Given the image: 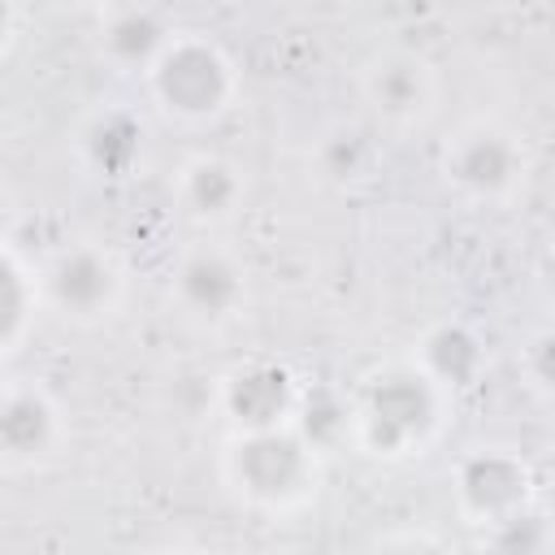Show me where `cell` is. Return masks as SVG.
I'll return each instance as SVG.
<instances>
[{
  "label": "cell",
  "instance_id": "cell-2",
  "mask_svg": "<svg viewBox=\"0 0 555 555\" xmlns=\"http://www.w3.org/2000/svg\"><path fill=\"white\" fill-rule=\"evenodd\" d=\"M221 481L247 512L286 520L317 503L325 486V455L295 425L269 434H230L221 447Z\"/></svg>",
  "mask_w": 555,
  "mask_h": 555
},
{
  "label": "cell",
  "instance_id": "cell-5",
  "mask_svg": "<svg viewBox=\"0 0 555 555\" xmlns=\"http://www.w3.org/2000/svg\"><path fill=\"white\" fill-rule=\"evenodd\" d=\"M35 295L39 312L78 330H100L126 304V264L95 238H69L35 269Z\"/></svg>",
  "mask_w": 555,
  "mask_h": 555
},
{
  "label": "cell",
  "instance_id": "cell-13",
  "mask_svg": "<svg viewBox=\"0 0 555 555\" xmlns=\"http://www.w3.org/2000/svg\"><path fill=\"white\" fill-rule=\"evenodd\" d=\"M408 360H412L438 390H447L451 399L464 395V390H473V386L486 377V364H490L486 338H481L468 321H460V317L429 321V325L416 334Z\"/></svg>",
  "mask_w": 555,
  "mask_h": 555
},
{
  "label": "cell",
  "instance_id": "cell-18",
  "mask_svg": "<svg viewBox=\"0 0 555 555\" xmlns=\"http://www.w3.org/2000/svg\"><path fill=\"white\" fill-rule=\"evenodd\" d=\"M377 555H460V551L434 533H395L377 546Z\"/></svg>",
  "mask_w": 555,
  "mask_h": 555
},
{
  "label": "cell",
  "instance_id": "cell-11",
  "mask_svg": "<svg viewBox=\"0 0 555 555\" xmlns=\"http://www.w3.org/2000/svg\"><path fill=\"white\" fill-rule=\"evenodd\" d=\"M173 35L178 22L160 4H104L95 9V26H91L95 56L113 74H130V78H143L156 65V56L173 43Z\"/></svg>",
  "mask_w": 555,
  "mask_h": 555
},
{
  "label": "cell",
  "instance_id": "cell-14",
  "mask_svg": "<svg viewBox=\"0 0 555 555\" xmlns=\"http://www.w3.org/2000/svg\"><path fill=\"white\" fill-rule=\"evenodd\" d=\"M143 117L126 104H108L95 108L82 126H78V160L87 165V173L104 178V182H121L143 165Z\"/></svg>",
  "mask_w": 555,
  "mask_h": 555
},
{
  "label": "cell",
  "instance_id": "cell-3",
  "mask_svg": "<svg viewBox=\"0 0 555 555\" xmlns=\"http://www.w3.org/2000/svg\"><path fill=\"white\" fill-rule=\"evenodd\" d=\"M143 91L160 117L178 126H217L243 91V74L234 56L204 30H178L173 43L143 74Z\"/></svg>",
  "mask_w": 555,
  "mask_h": 555
},
{
  "label": "cell",
  "instance_id": "cell-20",
  "mask_svg": "<svg viewBox=\"0 0 555 555\" xmlns=\"http://www.w3.org/2000/svg\"><path fill=\"white\" fill-rule=\"evenodd\" d=\"M13 225H17V199H13L9 182H0V243H9Z\"/></svg>",
  "mask_w": 555,
  "mask_h": 555
},
{
  "label": "cell",
  "instance_id": "cell-10",
  "mask_svg": "<svg viewBox=\"0 0 555 555\" xmlns=\"http://www.w3.org/2000/svg\"><path fill=\"white\" fill-rule=\"evenodd\" d=\"M304 377L273 356H247L234 360L217 377V412L230 434H269L291 429L295 412L304 403Z\"/></svg>",
  "mask_w": 555,
  "mask_h": 555
},
{
  "label": "cell",
  "instance_id": "cell-15",
  "mask_svg": "<svg viewBox=\"0 0 555 555\" xmlns=\"http://www.w3.org/2000/svg\"><path fill=\"white\" fill-rule=\"evenodd\" d=\"M35 317H39L35 273L13 256L9 243H0V360H9L26 343Z\"/></svg>",
  "mask_w": 555,
  "mask_h": 555
},
{
  "label": "cell",
  "instance_id": "cell-21",
  "mask_svg": "<svg viewBox=\"0 0 555 555\" xmlns=\"http://www.w3.org/2000/svg\"><path fill=\"white\" fill-rule=\"evenodd\" d=\"M165 555H208V551H165Z\"/></svg>",
  "mask_w": 555,
  "mask_h": 555
},
{
  "label": "cell",
  "instance_id": "cell-16",
  "mask_svg": "<svg viewBox=\"0 0 555 555\" xmlns=\"http://www.w3.org/2000/svg\"><path fill=\"white\" fill-rule=\"evenodd\" d=\"M295 429L325 455L334 442H351V403L334 390H304Z\"/></svg>",
  "mask_w": 555,
  "mask_h": 555
},
{
  "label": "cell",
  "instance_id": "cell-7",
  "mask_svg": "<svg viewBox=\"0 0 555 555\" xmlns=\"http://www.w3.org/2000/svg\"><path fill=\"white\" fill-rule=\"evenodd\" d=\"M165 291H169V308L178 312V321L204 334H221L247 312L251 273L234 247L204 238L173 256Z\"/></svg>",
  "mask_w": 555,
  "mask_h": 555
},
{
  "label": "cell",
  "instance_id": "cell-6",
  "mask_svg": "<svg viewBox=\"0 0 555 555\" xmlns=\"http://www.w3.org/2000/svg\"><path fill=\"white\" fill-rule=\"evenodd\" d=\"M451 507L468 529H503L538 507V468L512 442H477L451 464Z\"/></svg>",
  "mask_w": 555,
  "mask_h": 555
},
{
  "label": "cell",
  "instance_id": "cell-17",
  "mask_svg": "<svg viewBox=\"0 0 555 555\" xmlns=\"http://www.w3.org/2000/svg\"><path fill=\"white\" fill-rule=\"evenodd\" d=\"M520 382L538 403H546L555 390V334L546 325H538L520 343Z\"/></svg>",
  "mask_w": 555,
  "mask_h": 555
},
{
  "label": "cell",
  "instance_id": "cell-1",
  "mask_svg": "<svg viewBox=\"0 0 555 555\" xmlns=\"http://www.w3.org/2000/svg\"><path fill=\"white\" fill-rule=\"evenodd\" d=\"M351 403V447L382 464H408L442 442L455 399L438 390L408 356L369 369Z\"/></svg>",
  "mask_w": 555,
  "mask_h": 555
},
{
  "label": "cell",
  "instance_id": "cell-4",
  "mask_svg": "<svg viewBox=\"0 0 555 555\" xmlns=\"http://www.w3.org/2000/svg\"><path fill=\"white\" fill-rule=\"evenodd\" d=\"M533 156L525 147V134L494 117L460 121L438 143V178L442 186L473 204V208H503L512 204L529 182Z\"/></svg>",
  "mask_w": 555,
  "mask_h": 555
},
{
  "label": "cell",
  "instance_id": "cell-19",
  "mask_svg": "<svg viewBox=\"0 0 555 555\" xmlns=\"http://www.w3.org/2000/svg\"><path fill=\"white\" fill-rule=\"evenodd\" d=\"M13 43H17V9L0 0V61L13 52Z\"/></svg>",
  "mask_w": 555,
  "mask_h": 555
},
{
  "label": "cell",
  "instance_id": "cell-8",
  "mask_svg": "<svg viewBox=\"0 0 555 555\" xmlns=\"http://www.w3.org/2000/svg\"><path fill=\"white\" fill-rule=\"evenodd\" d=\"M356 91L382 130L412 134L434 121L442 100V74L429 52L412 43H382L364 56L356 74Z\"/></svg>",
  "mask_w": 555,
  "mask_h": 555
},
{
  "label": "cell",
  "instance_id": "cell-12",
  "mask_svg": "<svg viewBox=\"0 0 555 555\" xmlns=\"http://www.w3.org/2000/svg\"><path fill=\"white\" fill-rule=\"evenodd\" d=\"M173 208L195 230L230 225L247 204V169L225 152H191L173 169Z\"/></svg>",
  "mask_w": 555,
  "mask_h": 555
},
{
  "label": "cell",
  "instance_id": "cell-9",
  "mask_svg": "<svg viewBox=\"0 0 555 555\" xmlns=\"http://www.w3.org/2000/svg\"><path fill=\"white\" fill-rule=\"evenodd\" d=\"M69 447V416L39 377H0V468L39 473Z\"/></svg>",
  "mask_w": 555,
  "mask_h": 555
}]
</instances>
